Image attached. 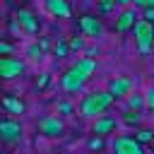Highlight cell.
<instances>
[{
    "instance_id": "cell-3",
    "label": "cell",
    "mask_w": 154,
    "mask_h": 154,
    "mask_svg": "<svg viewBox=\"0 0 154 154\" xmlns=\"http://www.w3.org/2000/svg\"><path fill=\"white\" fill-rule=\"evenodd\" d=\"M84 82H87V77H84L79 70H75V67H70V70H65V72L60 75V87H63V91H67V94H77V91L84 87Z\"/></svg>"
},
{
    "instance_id": "cell-21",
    "label": "cell",
    "mask_w": 154,
    "mask_h": 154,
    "mask_svg": "<svg viewBox=\"0 0 154 154\" xmlns=\"http://www.w3.org/2000/svg\"><path fill=\"white\" fill-rule=\"evenodd\" d=\"M26 55H29V58H34V60H38V58L43 55V51H41V46H38V43H31V46L26 48Z\"/></svg>"
},
{
    "instance_id": "cell-2",
    "label": "cell",
    "mask_w": 154,
    "mask_h": 154,
    "mask_svg": "<svg viewBox=\"0 0 154 154\" xmlns=\"http://www.w3.org/2000/svg\"><path fill=\"white\" fill-rule=\"evenodd\" d=\"M132 34H135V41H137V51L142 55H147L154 46V24L147 22V19H137V24L132 26Z\"/></svg>"
},
{
    "instance_id": "cell-18",
    "label": "cell",
    "mask_w": 154,
    "mask_h": 154,
    "mask_svg": "<svg viewBox=\"0 0 154 154\" xmlns=\"http://www.w3.org/2000/svg\"><path fill=\"white\" fill-rule=\"evenodd\" d=\"M135 140H137V142H142V144H149V142L154 140V132H152L149 128H140V130L135 132Z\"/></svg>"
},
{
    "instance_id": "cell-16",
    "label": "cell",
    "mask_w": 154,
    "mask_h": 154,
    "mask_svg": "<svg viewBox=\"0 0 154 154\" xmlns=\"http://www.w3.org/2000/svg\"><path fill=\"white\" fill-rule=\"evenodd\" d=\"M147 106V101H144V96L142 94H130L128 96V113H142V108Z\"/></svg>"
},
{
    "instance_id": "cell-29",
    "label": "cell",
    "mask_w": 154,
    "mask_h": 154,
    "mask_svg": "<svg viewBox=\"0 0 154 154\" xmlns=\"http://www.w3.org/2000/svg\"><path fill=\"white\" fill-rule=\"evenodd\" d=\"M36 43H38V46H41V51H43V53H46V51H48V48H51V41H48V38H38V41H36Z\"/></svg>"
},
{
    "instance_id": "cell-1",
    "label": "cell",
    "mask_w": 154,
    "mask_h": 154,
    "mask_svg": "<svg viewBox=\"0 0 154 154\" xmlns=\"http://www.w3.org/2000/svg\"><path fill=\"white\" fill-rule=\"evenodd\" d=\"M116 96L108 91V89H99V91H91L87 94L82 101H79V116L82 118H99L103 116L111 106H113Z\"/></svg>"
},
{
    "instance_id": "cell-10",
    "label": "cell",
    "mask_w": 154,
    "mask_h": 154,
    "mask_svg": "<svg viewBox=\"0 0 154 154\" xmlns=\"http://www.w3.org/2000/svg\"><path fill=\"white\" fill-rule=\"evenodd\" d=\"M17 22H19V26H22V31H26V34H36V31H38L36 14H34L31 10H26V7H19V10H17Z\"/></svg>"
},
{
    "instance_id": "cell-19",
    "label": "cell",
    "mask_w": 154,
    "mask_h": 154,
    "mask_svg": "<svg viewBox=\"0 0 154 154\" xmlns=\"http://www.w3.org/2000/svg\"><path fill=\"white\" fill-rule=\"evenodd\" d=\"M55 108H58L60 116H72V113H75V106H72L67 99H60V101L55 103Z\"/></svg>"
},
{
    "instance_id": "cell-14",
    "label": "cell",
    "mask_w": 154,
    "mask_h": 154,
    "mask_svg": "<svg viewBox=\"0 0 154 154\" xmlns=\"http://www.w3.org/2000/svg\"><path fill=\"white\" fill-rule=\"evenodd\" d=\"M2 108H5L7 113H12V116H22V113L26 111V106H24L17 96H10V94L2 96Z\"/></svg>"
},
{
    "instance_id": "cell-11",
    "label": "cell",
    "mask_w": 154,
    "mask_h": 154,
    "mask_svg": "<svg viewBox=\"0 0 154 154\" xmlns=\"http://www.w3.org/2000/svg\"><path fill=\"white\" fill-rule=\"evenodd\" d=\"M116 128H118V120H116L113 116H99V118H94L91 132H94V135H101V137H106V135H111Z\"/></svg>"
},
{
    "instance_id": "cell-7",
    "label": "cell",
    "mask_w": 154,
    "mask_h": 154,
    "mask_svg": "<svg viewBox=\"0 0 154 154\" xmlns=\"http://www.w3.org/2000/svg\"><path fill=\"white\" fill-rule=\"evenodd\" d=\"M108 91L116 96V101H118V99H128L130 91H132V79L125 77V75L111 77V82H108Z\"/></svg>"
},
{
    "instance_id": "cell-8",
    "label": "cell",
    "mask_w": 154,
    "mask_h": 154,
    "mask_svg": "<svg viewBox=\"0 0 154 154\" xmlns=\"http://www.w3.org/2000/svg\"><path fill=\"white\" fill-rule=\"evenodd\" d=\"M77 24H79V31H82L84 36H91V38L101 36V31H103L101 19H99V17H94V14H82V17L77 19Z\"/></svg>"
},
{
    "instance_id": "cell-30",
    "label": "cell",
    "mask_w": 154,
    "mask_h": 154,
    "mask_svg": "<svg viewBox=\"0 0 154 154\" xmlns=\"http://www.w3.org/2000/svg\"><path fill=\"white\" fill-rule=\"evenodd\" d=\"M96 53H99V48H96V46H89V48H87V58H94Z\"/></svg>"
},
{
    "instance_id": "cell-25",
    "label": "cell",
    "mask_w": 154,
    "mask_h": 154,
    "mask_svg": "<svg viewBox=\"0 0 154 154\" xmlns=\"http://www.w3.org/2000/svg\"><path fill=\"white\" fill-rule=\"evenodd\" d=\"M12 51H14V48H12L10 41H2V43H0V53H2V55H12Z\"/></svg>"
},
{
    "instance_id": "cell-4",
    "label": "cell",
    "mask_w": 154,
    "mask_h": 154,
    "mask_svg": "<svg viewBox=\"0 0 154 154\" xmlns=\"http://www.w3.org/2000/svg\"><path fill=\"white\" fill-rule=\"evenodd\" d=\"M38 132L43 137H48V140H55V137H60L65 132V125H63V120L58 116H43L38 120Z\"/></svg>"
},
{
    "instance_id": "cell-23",
    "label": "cell",
    "mask_w": 154,
    "mask_h": 154,
    "mask_svg": "<svg viewBox=\"0 0 154 154\" xmlns=\"http://www.w3.org/2000/svg\"><path fill=\"white\" fill-rule=\"evenodd\" d=\"M48 82H51V75H46V72H43V75H38V77H36V89H46V87H48Z\"/></svg>"
},
{
    "instance_id": "cell-12",
    "label": "cell",
    "mask_w": 154,
    "mask_h": 154,
    "mask_svg": "<svg viewBox=\"0 0 154 154\" xmlns=\"http://www.w3.org/2000/svg\"><path fill=\"white\" fill-rule=\"evenodd\" d=\"M46 12L53 14V17H60V19H70L72 17V7L67 0H46Z\"/></svg>"
},
{
    "instance_id": "cell-20",
    "label": "cell",
    "mask_w": 154,
    "mask_h": 154,
    "mask_svg": "<svg viewBox=\"0 0 154 154\" xmlns=\"http://www.w3.org/2000/svg\"><path fill=\"white\" fill-rule=\"evenodd\" d=\"M103 144H106L103 137H101V135H94V137L87 142V149H89V152H103Z\"/></svg>"
},
{
    "instance_id": "cell-26",
    "label": "cell",
    "mask_w": 154,
    "mask_h": 154,
    "mask_svg": "<svg viewBox=\"0 0 154 154\" xmlns=\"http://www.w3.org/2000/svg\"><path fill=\"white\" fill-rule=\"evenodd\" d=\"M132 2H135L137 7H144V10H147V7H154V0H132Z\"/></svg>"
},
{
    "instance_id": "cell-24",
    "label": "cell",
    "mask_w": 154,
    "mask_h": 154,
    "mask_svg": "<svg viewBox=\"0 0 154 154\" xmlns=\"http://www.w3.org/2000/svg\"><path fill=\"white\" fill-rule=\"evenodd\" d=\"M84 48V38H72L70 41V51H82Z\"/></svg>"
},
{
    "instance_id": "cell-5",
    "label": "cell",
    "mask_w": 154,
    "mask_h": 154,
    "mask_svg": "<svg viewBox=\"0 0 154 154\" xmlns=\"http://www.w3.org/2000/svg\"><path fill=\"white\" fill-rule=\"evenodd\" d=\"M113 154H144V147L132 135H123L113 140Z\"/></svg>"
},
{
    "instance_id": "cell-31",
    "label": "cell",
    "mask_w": 154,
    "mask_h": 154,
    "mask_svg": "<svg viewBox=\"0 0 154 154\" xmlns=\"http://www.w3.org/2000/svg\"><path fill=\"white\" fill-rule=\"evenodd\" d=\"M130 2L132 0H116V5H120V7H130Z\"/></svg>"
},
{
    "instance_id": "cell-32",
    "label": "cell",
    "mask_w": 154,
    "mask_h": 154,
    "mask_svg": "<svg viewBox=\"0 0 154 154\" xmlns=\"http://www.w3.org/2000/svg\"><path fill=\"white\" fill-rule=\"evenodd\" d=\"M91 154H101V152H91Z\"/></svg>"
},
{
    "instance_id": "cell-9",
    "label": "cell",
    "mask_w": 154,
    "mask_h": 154,
    "mask_svg": "<svg viewBox=\"0 0 154 154\" xmlns=\"http://www.w3.org/2000/svg\"><path fill=\"white\" fill-rule=\"evenodd\" d=\"M0 135H2L5 142H14V140H19V137H22V123L14 120V118H5V120L0 123Z\"/></svg>"
},
{
    "instance_id": "cell-13",
    "label": "cell",
    "mask_w": 154,
    "mask_h": 154,
    "mask_svg": "<svg viewBox=\"0 0 154 154\" xmlns=\"http://www.w3.org/2000/svg\"><path fill=\"white\" fill-rule=\"evenodd\" d=\"M137 24V10L135 7H125L120 14H118V22H116V29L123 34V31H130L132 26Z\"/></svg>"
},
{
    "instance_id": "cell-15",
    "label": "cell",
    "mask_w": 154,
    "mask_h": 154,
    "mask_svg": "<svg viewBox=\"0 0 154 154\" xmlns=\"http://www.w3.org/2000/svg\"><path fill=\"white\" fill-rule=\"evenodd\" d=\"M72 67H75V70H79V72H82V75H84V77L89 79V77L94 75V70H96V60H94V58H87V55H84V58H79V60H77V63L72 65Z\"/></svg>"
},
{
    "instance_id": "cell-6",
    "label": "cell",
    "mask_w": 154,
    "mask_h": 154,
    "mask_svg": "<svg viewBox=\"0 0 154 154\" xmlns=\"http://www.w3.org/2000/svg\"><path fill=\"white\" fill-rule=\"evenodd\" d=\"M24 70H26V67H24L22 60H17V58H12V55H2V58H0V77H2V79L22 77Z\"/></svg>"
},
{
    "instance_id": "cell-27",
    "label": "cell",
    "mask_w": 154,
    "mask_h": 154,
    "mask_svg": "<svg viewBox=\"0 0 154 154\" xmlns=\"http://www.w3.org/2000/svg\"><path fill=\"white\" fill-rule=\"evenodd\" d=\"M113 5H116V2H99V7H101V12H103V14H108V12L113 10Z\"/></svg>"
},
{
    "instance_id": "cell-28",
    "label": "cell",
    "mask_w": 154,
    "mask_h": 154,
    "mask_svg": "<svg viewBox=\"0 0 154 154\" xmlns=\"http://www.w3.org/2000/svg\"><path fill=\"white\" fill-rule=\"evenodd\" d=\"M142 19H147V22H152V24H154V7H147V10H144V17H142Z\"/></svg>"
},
{
    "instance_id": "cell-22",
    "label": "cell",
    "mask_w": 154,
    "mask_h": 154,
    "mask_svg": "<svg viewBox=\"0 0 154 154\" xmlns=\"http://www.w3.org/2000/svg\"><path fill=\"white\" fill-rule=\"evenodd\" d=\"M144 101H147V108L154 113V87H149V89L144 91Z\"/></svg>"
},
{
    "instance_id": "cell-17",
    "label": "cell",
    "mask_w": 154,
    "mask_h": 154,
    "mask_svg": "<svg viewBox=\"0 0 154 154\" xmlns=\"http://www.w3.org/2000/svg\"><path fill=\"white\" fill-rule=\"evenodd\" d=\"M67 53H70V43L63 41V38H58V41L53 43V55H55V58H65Z\"/></svg>"
}]
</instances>
